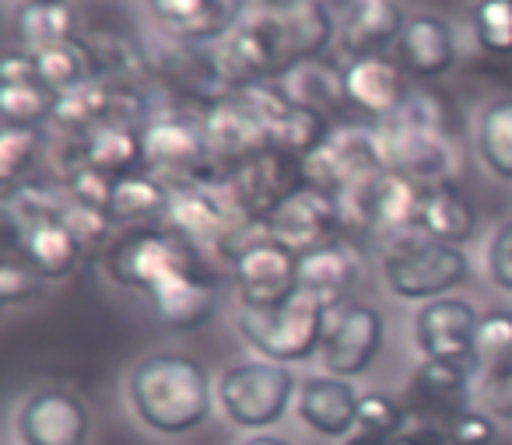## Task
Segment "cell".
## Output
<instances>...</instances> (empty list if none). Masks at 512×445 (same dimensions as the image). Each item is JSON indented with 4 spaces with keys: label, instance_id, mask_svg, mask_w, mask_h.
I'll return each mask as SVG.
<instances>
[{
    "label": "cell",
    "instance_id": "obj_1",
    "mask_svg": "<svg viewBox=\"0 0 512 445\" xmlns=\"http://www.w3.org/2000/svg\"><path fill=\"white\" fill-rule=\"evenodd\" d=\"M337 43V22L320 0L292 8L260 11L246 18L225 43H218L221 64L235 88L253 81H285L313 60L327 57Z\"/></svg>",
    "mask_w": 512,
    "mask_h": 445
},
{
    "label": "cell",
    "instance_id": "obj_2",
    "mask_svg": "<svg viewBox=\"0 0 512 445\" xmlns=\"http://www.w3.org/2000/svg\"><path fill=\"white\" fill-rule=\"evenodd\" d=\"M386 169L404 172L421 186H442L456 179L460 151L442 106L428 92H411L397 116L376 127Z\"/></svg>",
    "mask_w": 512,
    "mask_h": 445
},
{
    "label": "cell",
    "instance_id": "obj_3",
    "mask_svg": "<svg viewBox=\"0 0 512 445\" xmlns=\"http://www.w3.org/2000/svg\"><path fill=\"white\" fill-rule=\"evenodd\" d=\"M130 403L148 428L183 435L211 414L207 372L186 354H151L130 372Z\"/></svg>",
    "mask_w": 512,
    "mask_h": 445
},
{
    "label": "cell",
    "instance_id": "obj_4",
    "mask_svg": "<svg viewBox=\"0 0 512 445\" xmlns=\"http://www.w3.org/2000/svg\"><path fill=\"white\" fill-rule=\"evenodd\" d=\"M383 274L400 298L435 302L467 281L470 263L460 246H449V242H439L421 228H414V232L386 239Z\"/></svg>",
    "mask_w": 512,
    "mask_h": 445
},
{
    "label": "cell",
    "instance_id": "obj_5",
    "mask_svg": "<svg viewBox=\"0 0 512 445\" xmlns=\"http://www.w3.org/2000/svg\"><path fill=\"white\" fill-rule=\"evenodd\" d=\"M144 172L162 179L169 190L221 183L204 127H200V113L155 109V116L144 123Z\"/></svg>",
    "mask_w": 512,
    "mask_h": 445
},
{
    "label": "cell",
    "instance_id": "obj_6",
    "mask_svg": "<svg viewBox=\"0 0 512 445\" xmlns=\"http://www.w3.org/2000/svg\"><path fill=\"white\" fill-rule=\"evenodd\" d=\"M102 263L109 281L144 295L186 270H207L204 260L165 225H137L120 232L102 253Z\"/></svg>",
    "mask_w": 512,
    "mask_h": 445
},
{
    "label": "cell",
    "instance_id": "obj_7",
    "mask_svg": "<svg viewBox=\"0 0 512 445\" xmlns=\"http://www.w3.org/2000/svg\"><path fill=\"white\" fill-rule=\"evenodd\" d=\"M330 305H323L309 291H295L288 302L274 309H242L239 330L253 351H260L267 361H302L323 344L327 333Z\"/></svg>",
    "mask_w": 512,
    "mask_h": 445
},
{
    "label": "cell",
    "instance_id": "obj_8",
    "mask_svg": "<svg viewBox=\"0 0 512 445\" xmlns=\"http://www.w3.org/2000/svg\"><path fill=\"white\" fill-rule=\"evenodd\" d=\"M425 193L428 186L414 183L411 176L383 169L362 190L341 197L344 228L358 242H362V235H386V239H393V235L414 232L421 221Z\"/></svg>",
    "mask_w": 512,
    "mask_h": 445
},
{
    "label": "cell",
    "instance_id": "obj_9",
    "mask_svg": "<svg viewBox=\"0 0 512 445\" xmlns=\"http://www.w3.org/2000/svg\"><path fill=\"white\" fill-rule=\"evenodd\" d=\"M302 169H306V186L348 197L386 169V158L376 130L334 127L313 155L302 158Z\"/></svg>",
    "mask_w": 512,
    "mask_h": 445
},
{
    "label": "cell",
    "instance_id": "obj_10",
    "mask_svg": "<svg viewBox=\"0 0 512 445\" xmlns=\"http://www.w3.org/2000/svg\"><path fill=\"white\" fill-rule=\"evenodd\" d=\"M295 375L278 361H242L228 368L218 382V400L225 414L242 428H267L288 410Z\"/></svg>",
    "mask_w": 512,
    "mask_h": 445
},
{
    "label": "cell",
    "instance_id": "obj_11",
    "mask_svg": "<svg viewBox=\"0 0 512 445\" xmlns=\"http://www.w3.org/2000/svg\"><path fill=\"white\" fill-rule=\"evenodd\" d=\"M302 186H306L302 158H292L278 148H267L260 155H253L235 172H228L225 179V190L235 200V207L246 214V221H253L260 228Z\"/></svg>",
    "mask_w": 512,
    "mask_h": 445
},
{
    "label": "cell",
    "instance_id": "obj_12",
    "mask_svg": "<svg viewBox=\"0 0 512 445\" xmlns=\"http://www.w3.org/2000/svg\"><path fill=\"white\" fill-rule=\"evenodd\" d=\"M151 71L155 81L165 85L186 109L214 106L218 99L235 92L225 64H221L218 46H193V43H169L165 50L151 53Z\"/></svg>",
    "mask_w": 512,
    "mask_h": 445
},
{
    "label": "cell",
    "instance_id": "obj_13",
    "mask_svg": "<svg viewBox=\"0 0 512 445\" xmlns=\"http://www.w3.org/2000/svg\"><path fill=\"white\" fill-rule=\"evenodd\" d=\"M228 270L239 288L242 309H274L299 291V253L267 239L264 232L235 253Z\"/></svg>",
    "mask_w": 512,
    "mask_h": 445
},
{
    "label": "cell",
    "instance_id": "obj_14",
    "mask_svg": "<svg viewBox=\"0 0 512 445\" xmlns=\"http://www.w3.org/2000/svg\"><path fill=\"white\" fill-rule=\"evenodd\" d=\"M264 235L299 256L313 253V249L348 235L341 197L313 190V186H302L299 193H292V197L264 221Z\"/></svg>",
    "mask_w": 512,
    "mask_h": 445
},
{
    "label": "cell",
    "instance_id": "obj_15",
    "mask_svg": "<svg viewBox=\"0 0 512 445\" xmlns=\"http://www.w3.org/2000/svg\"><path fill=\"white\" fill-rule=\"evenodd\" d=\"M200 127H204L207 148H211L214 169H218L221 183L242 162H249L253 155L271 148V137H267V127L260 123V116L235 92L218 99L214 106L200 109Z\"/></svg>",
    "mask_w": 512,
    "mask_h": 445
},
{
    "label": "cell",
    "instance_id": "obj_16",
    "mask_svg": "<svg viewBox=\"0 0 512 445\" xmlns=\"http://www.w3.org/2000/svg\"><path fill=\"white\" fill-rule=\"evenodd\" d=\"M383 347V316L372 305H334L323 333V365L337 379L362 375Z\"/></svg>",
    "mask_w": 512,
    "mask_h": 445
},
{
    "label": "cell",
    "instance_id": "obj_17",
    "mask_svg": "<svg viewBox=\"0 0 512 445\" xmlns=\"http://www.w3.org/2000/svg\"><path fill=\"white\" fill-rule=\"evenodd\" d=\"M249 0H148L151 18L172 43L218 46L246 22Z\"/></svg>",
    "mask_w": 512,
    "mask_h": 445
},
{
    "label": "cell",
    "instance_id": "obj_18",
    "mask_svg": "<svg viewBox=\"0 0 512 445\" xmlns=\"http://www.w3.org/2000/svg\"><path fill=\"white\" fill-rule=\"evenodd\" d=\"M344 95L348 106L372 120H390L411 99V74L400 67L390 53H369V57H344Z\"/></svg>",
    "mask_w": 512,
    "mask_h": 445
},
{
    "label": "cell",
    "instance_id": "obj_19",
    "mask_svg": "<svg viewBox=\"0 0 512 445\" xmlns=\"http://www.w3.org/2000/svg\"><path fill=\"white\" fill-rule=\"evenodd\" d=\"M477 312L463 298H435L421 305L414 316V344L428 361H453V365H474L477 340Z\"/></svg>",
    "mask_w": 512,
    "mask_h": 445
},
{
    "label": "cell",
    "instance_id": "obj_20",
    "mask_svg": "<svg viewBox=\"0 0 512 445\" xmlns=\"http://www.w3.org/2000/svg\"><path fill=\"white\" fill-rule=\"evenodd\" d=\"M323 8L337 22V46L344 57H369L397 46L407 18L393 0H330Z\"/></svg>",
    "mask_w": 512,
    "mask_h": 445
},
{
    "label": "cell",
    "instance_id": "obj_21",
    "mask_svg": "<svg viewBox=\"0 0 512 445\" xmlns=\"http://www.w3.org/2000/svg\"><path fill=\"white\" fill-rule=\"evenodd\" d=\"M60 106V92H53L39 78L29 50H11L0 60V120L4 127H46Z\"/></svg>",
    "mask_w": 512,
    "mask_h": 445
},
{
    "label": "cell",
    "instance_id": "obj_22",
    "mask_svg": "<svg viewBox=\"0 0 512 445\" xmlns=\"http://www.w3.org/2000/svg\"><path fill=\"white\" fill-rule=\"evenodd\" d=\"M18 435L25 445H85L88 410L67 389H39L18 410Z\"/></svg>",
    "mask_w": 512,
    "mask_h": 445
},
{
    "label": "cell",
    "instance_id": "obj_23",
    "mask_svg": "<svg viewBox=\"0 0 512 445\" xmlns=\"http://www.w3.org/2000/svg\"><path fill=\"white\" fill-rule=\"evenodd\" d=\"M60 211H64V204L57 211L36 214L25 225H18L15 232H8V246H15L43 277H67L85 256V249L74 239Z\"/></svg>",
    "mask_w": 512,
    "mask_h": 445
},
{
    "label": "cell",
    "instance_id": "obj_24",
    "mask_svg": "<svg viewBox=\"0 0 512 445\" xmlns=\"http://www.w3.org/2000/svg\"><path fill=\"white\" fill-rule=\"evenodd\" d=\"M362 246L351 235L327 242V246L313 249V253L299 256V288L316 295L323 305H344L348 291L362 277Z\"/></svg>",
    "mask_w": 512,
    "mask_h": 445
},
{
    "label": "cell",
    "instance_id": "obj_25",
    "mask_svg": "<svg viewBox=\"0 0 512 445\" xmlns=\"http://www.w3.org/2000/svg\"><path fill=\"white\" fill-rule=\"evenodd\" d=\"M400 67L411 74L414 81H435L442 74L453 71L456 64V32L446 18L439 15H411L400 32L397 46Z\"/></svg>",
    "mask_w": 512,
    "mask_h": 445
},
{
    "label": "cell",
    "instance_id": "obj_26",
    "mask_svg": "<svg viewBox=\"0 0 512 445\" xmlns=\"http://www.w3.org/2000/svg\"><path fill=\"white\" fill-rule=\"evenodd\" d=\"M148 298L162 326H169V330H197V326H204L211 319L218 281H214V270H186V274L169 277L155 291H148Z\"/></svg>",
    "mask_w": 512,
    "mask_h": 445
},
{
    "label": "cell",
    "instance_id": "obj_27",
    "mask_svg": "<svg viewBox=\"0 0 512 445\" xmlns=\"http://www.w3.org/2000/svg\"><path fill=\"white\" fill-rule=\"evenodd\" d=\"M299 414L320 435H348L351 424H358V396L348 386V379L316 375V379H306V386H302Z\"/></svg>",
    "mask_w": 512,
    "mask_h": 445
},
{
    "label": "cell",
    "instance_id": "obj_28",
    "mask_svg": "<svg viewBox=\"0 0 512 445\" xmlns=\"http://www.w3.org/2000/svg\"><path fill=\"white\" fill-rule=\"evenodd\" d=\"M467 365H453V361H421V368L411 379V393L418 400V410L425 421L432 417H460L467 410V386H470Z\"/></svg>",
    "mask_w": 512,
    "mask_h": 445
},
{
    "label": "cell",
    "instance_id": "obj_29",
    "mask_svg": "<svg viewBox=\"0 0 512 445\" xmlns=\"http://www.w3.org/2000/svg\"><path fill=\"white\" fill-rule=\"evenodd\" d=\"M81 158L92 169L120 179L127 172L144 169V127L141 123H102L88 137H81Z\"/></svg>",
    "mask_w": 512,
    "mask_h": 445
},
{
    "label": "cell",
    "instance_id": "obj_30",
    "mask_svg": "<svg viewBox=\"0 0 512 445\" xmlns=\"http://www.w3.org/2000/svg\"><path fill=\"white\" fill-rule=\"evenodd\" d=\"M32 64H36L39 78L60 95L92 85L99 78V57H95L88 36H71L53 46H43V50L32 53Z\"/></svg>",
    "mask_w": 512,
    "mask_h": 445
},
{
    "label": "cell",
    "instance_id": "obj_31",
    "mask_svg": "<svg viewBox=\"0 0 512 445\" xmlns=\"http://www.w3.org/2000/svg\"><path fill=\"white\" fill-rule=\"evenodd\" d=\"M169 197H172V190L162 183V179H155L151 172L137 169V172H127V176L116 179L109 214H113L116 225H127V228L162 225Z\"/></svg>",
    "mask_w": 512,
    "mask_h": 445
},
{
    "label": "cell",
    "instance_id": "obj_32",
    "mask_svg": "<svg viewBox=\"0 0 512 445\" xmlns=\"http://www.w3.org/2000/svg\"><path fill=\"white\" fill-rule=\"evenodd\" d=\"M418 228L425 235L449 246H463L467 239H474L477 228V214L470 207V200L456 190V183H442V186H428L425 204H421V221Z\"/></svg>",
    "mask_w": 512,
    "mask_h": 445
},
{
    "label": "cell",
    "instance_id": "obj_33",
    "mask_svg": "<svg viewBox=\"0 0 512 445\" xmlns=\"http://www.w3.org/2000/svg\"><path fill=\"white\" fill-rule=\"evenodd\" d=\"M477 155L495 179L512 183V95H498L477 116Z\"/></svg>",
    "mask_w": 512,
    "mask_h": 445
},
{
    "label": "cell",
    "instance_id": "obj_34",
    "mask_svg": "<svg viewBox=\"0 0 512 445\" xmlns=\"http://www.w3.org/2000/svg\"><path fill=\"white\" fill-rule=\"evenodd\" d=\"M15 36L22 39V46L29 53L53 46L60 39L81 36L78 32V18L67 4H32L22 0V8L15 11Z\"/></svg>",
    "mask_w": 512,
    "mask_h": 445
},
{
    "label": "cell",
    "instance_id": "obj_35",
    "mask_svg": "<svg viewBox=\"0 0 512 445\" xmlns=\"http://www.w3.org/2000/svg\"><path fill=\"white\" fill-rule=\"evenodd\" d=\"M50 137L43 127H4L0 130V183L4 190L29 183L32 172L39 169Z\"/></svg>",
    "mask_w": 512,
    "mask_h": 445
},
{
    "label": "cell",
    "instance_id": "obj_36",
    "mask_svg": "<svg viewBox=\"0 0 512 445\" xmlns=\"http://www.w3.org/2000/svg\"><path fill=\"white\" fill-rule=\"evenodd\" d=\"M292 95L306 106H313L316 113H323L330 120L334 113L348 106V95H344V67H337L330 57H320L313 64H306L302 71L292 74Z\"/></svg>",
    "mask_w": 512,
    "mask_h": 445
},
{
    "label": "cell",
    "instance_id": "obj_37",
    "mask_svg": "<svg viewBox=\"0 0 512 445\" xmlns=\"http://www.w3.org/2000/svg\"><path fill=\"white\" fill-rule=\"evenodd\" d=\"M474 365L481 372H502L512 368V312L509 309H491L477 323L474 340Z\"/></svg>",
    "mask_w": 512,
    "mask_h": 445
},
{
    "label": "cell",
    "instance_id": "obj_38",
    "mask_svg": "<svg viewBox=\"0 0 512 445\" xmlns=\"http://www.w3.org/2000/svg\"><path fill=\"white\" fill-rule=\"evenodd\" d=\"M470 29L488 57H512V0H477Z\"/></svg>",
    "mask_w": 512,
    "mask_h": 445
},
{
    "label": "cell",
    "instance_id": "obj_39",
    "mask_svg": "<svg viewBox=\"0 0 512 445\" xmlns=\"http://www.w3.org/2000/svg\"><path fill=\"white\" fill-rule=\"evenodd\" d=\"M64 221L74 232V239L81 242L85 253H106L116 239V221L109 211H99V207H85L78 200H71L64 193Z\"/></svg>",
    "mask_w": 512,
    "mask_h": 445
},
{
    "label": "cell",
    "instance_id": "obj_40",
    "mask_svg": "<svg viewBox=\"0 0 512 445\" xmlns=\"http://www.w3.org/2000/svg\"><path fill=\"white\" fill-rule=\"evenodd\" d=\"M46 277L18 253L15 246L4 249V260H0V302L4 305H18L25 298H32L39 288H43Z\"/></svg>",
    "mask_w": 512,
    "mask_h": 445
},
{
    "label": "cell",
    "instance_id": "obj_41",
    "mask_svg": "<svg viewBox=\"0 0 512 445\" xmlns=\"http://www.w3.org/2000/svg\"><path fill=\"white\" fill-rule=\"evenodd\" d=\"M113 186H116L113 176H106V172H99L88 162H81L78 169L67 172L64 183H60V190H64L71 200H78V204L109 211V204H113Z\"/></svg>",
    "mask_w": 512,
    "mask_h": 445
},
{
    "label": "cell",
    "instance_id": "obj_42",
    "mask_svg": "<svg viewBox=\"0 0 512 445\" xmlns=\"http://www.w3.org/2000/svg\"><path fill=\"white\" fill-rule=\"evenodd\" d=\"M404 424H407L404 410H400L386 393L358 396V428H362L365 435H376V438H386V442H390Z\"/></svg>",
    "mask_w": 512,
    "mask_h": 445
},
{
    "label": "cell",
    "instance_id": "obj_43",
    "mask_svg": "<svg viewBox=\"0 0 512 445\" xmlns=\"http://www.w3.org/2000/svg\"><path fill=\"white\" fill-rule=\"evenodd\" d=\"M449 442L453 445H495L498 428L488 414H474V410H463L460 417L449 421Z\"/></svg>",
    "mask_w": 512,
    "mask_h": 445
},
{
    "label": "cell",
    "instance_id": "obj_44",
    "mask_svg": "<svg viewBox=\"0 0 512 445\" xmlns=\"http://www.w3.org/2000/svg\"><path fill=\"white\" fill-rule=\"evenodd\" d=\"M488 274L502 291H512V221H505L488 246Z\"/></svg>",
    "mask_w": 512,
    "mask_h": 445
},
{
    "label": "cell",
    "instance_id": "obj_45",
    "mask_svg": "<svg viewBox=\"0 0 512 445\" xmlns=\"http://www.w3.org/2000/svg\"><path fill=\"white\" fill-rule=\"evenodd\" d=\"M481 400L488 410L502 417H512V368L502 372H481Z\"/></svg>",
    "mask_w": 512,
    "mask_h": 445
},
{
    "label": "cell",
    "instance_id": "obj_46",
    "mask_svg": "<svg viewBox=\"0 0 512 445\" xmlns=\"http://www.w3.org/2000/svg\"><path fill=\"white\" fill-rule=\"evenodd\" d=\"M390 445H453V442H449V431H442L439 424L418 417V421L404 424V428L390 438Z\"/></svg>",
    "mask_w": 512,
    "mask_h": 445
},
{
    "label": "cell",
    "instance_id": "obj_47",
    "mask_svg": "<svg viewBox=\"0 0 512 445\" xmlns=\"http://www.w3.org/2000/svg\"><path fill=\"white\" fill-rule=\"evenodd\" d=\"M264 11H278V8H292V4H302V0H256ZM320 4H330V0H320Z\"/></svg>",
    "mask_w": 512,
    "mask_h": 445
},
{
    "label": "cell",
    "instance_id": "obj_48",
    "mask_svg": "<svg viewBox=\"0 0 512 445\" xmlns=\"http://www.w3.org/2000/svg\"><path fill=\"white\" fill-rule=\"evenodd\" d=\"M344 445H390L386 438H376V435H365V431H358V435H351Z\"/></svg>",
    "mask_w": 512,
    "mask_h": 445
},
{
    "label": "cell",
    "instance_id": "obj_49",
    "mask_svg": "<svg viewBox=\"0 0 512 445\" xmlns=\"http://www.w3.org/2000/svg\"><path fill=\"white\" fill-rule=\"evenodd\" d=\"M246 445H288L285 438H274V435H253Z\"/></svg>",
    "mask_w": 512,
    "mask_h": 445
},
{
    "label": "cell",
    "instance_id": "obj_50",
    "mask_svg": "<svg viewBox=\"0 0 512 445\" xmlns=\"http://www.w3.org/2000/svg\"><path fill=\"white\" fill-rule=\"evenodd\" d=\"M32 4H71V0H32Z\"/></svg>",
    "mask_w": 512,
    "mask_h": 445
}]
</instances>
